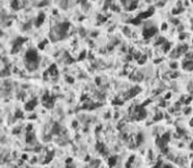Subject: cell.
Returning <instances> with one entry per match:
<instances>
[{"label": "cell", "instance_id": "ba28073f", "mask_svg": "<svg viewBox=\"0 0 193 168\" xmlns=\"http://www.w3.org/2000/svg\"><path fill=\"white\" fill-rule=\"evenodd\" d=\"M170 67H172V68L173 69H174V68H177V63H176V62H175V63H172V64H170Z\"/></svg>", "mask_w": 193, "mask_h": 168}, {"label": "cell", "instance_id": "8992f818", "mask_svg": "<svg viewBox=\"0 0 193 168\" xmlns=\"http://www.w3.org/2000/svg\"><path fill=\"white\" fill-rule=\"evenodd\" d=\"M170 49V43H164V47H163V51L164 52H168Z\"/></svg>", "mask_w": 193, "mask_h": 168}, {"label": "cell", "instance_id": "8fae6325", "mask_svg": "<svg viewBox=\"0 0 193 168\" xmlns=\"http://www.w3.org/2000/svg\"><path fill=\"white\" fill-rule=\"evenodd\" d=\"M192 168H193V162H192Z\"/></svg>", "mask_w": 193, "mask_h": 168}, {"label": "cell", "instance_id": "52a82bcc", "mask_svg": "<svg viewBox=\"0 0 193 168\" xmlns=\"http://www.w3.org/2000/svg\"><path fill=\"white\" fill-rule=\"evenodd\" d=\"M146 59H147V56L143 55L141 59H138V63H139V64H143V63H145V61H146Z\"/></svg>", "mask_w": 193, "mask_h": 168}, {"label": "cell", "instance_id": "3957f363", "mask_svg": "<svg viewBox=\"0 0 193 168\" xmlns=\"http://www.w3.org/2000/svg\"><path fill=\"white\" fill-rule=\"evenodd\" d=\"M35 106H36V99H33V100H31V102L25 104V109H26V111H33Z\"/></svg>", "mask_w": 193, "mask_h": 168}, {"label": "cell", "instance_id": "30bf717a", "mask_svg": "<svg viewBox=\"0 0 193 168\" xmlns=\"http://www.w3.org/2000/svg\"><path fill=\"white\" fill-rule=\"evenodd\" d=\"M191 149H192V150H193V142H192V143H191Z\"/></svg>", "mask_w": 193, "mask_h": 168}, {"label": "cell", "instance_id": "6da1fadb", "mask_svg": "<svg viewBox=\"0 0 193 168\" xmlns=\"http://www.w3.org/2000/svg\"><path fill=\"white\" fill-rule=\"evenodd\" d=\"M156 33H157V27L155 26H147L145 30H143V33L142 35L145 38H150L152 36L155 35Z\"/></svg>", "mask_w": 193, "mask_h": 168}, {"label": "cell", "instance_id": "7a4b0ae2", "mask_svg": "<svg viewBox=\"0 0 193 168\" xmlns=\"http://www.w3.org/2000/svg\"><path fill=\"white\" fill-rule=\"evenodd\" d=\"M152 14H154V8H150L149 10H147V11H145V12H141L140 15H138V18H139V19L148 18V17H150Z\"/></svg>", "mask_w": 193, "mask_h": 168}, {"label": "cell", "instance_id": "9c48e42d", "mask_svg": "<svg viewBox=\"0 0 193 168\" xmlns=\"http://www.w3.org/2000/svg\"><path fill=\"white\" fill-rule=\"evenodd\" d=\"M166 28H167V25H166V24H164V25H163V30H166Z\"/></svg>", "mask_w": 193, "mask_h": 168}, {"label": "cell", "instance_id": "5b68a950", "mask_svg": "<svg viewBox=\"0 0 193 168\" xmlns=\"http://www.w3.org/2000/svg\"><path fill=\"white\" fill-rule=\"evenodd\" d=\"M34 139H35L34 138V134H33V133H28L26 136V142H32Z\"/></svg>", "mask_w": 193, "mask_h": 168}, {"label": "cell", "instance_id": "7c38bea8", "mask_svg": "<svg viewBox=\"0 0 193 168\" xmlns=\"http://www.w3.org/2000/svg\"><path fill=\"white\" fill-rule=\"evenodd\" d=\"M192 41H193V38H192Z\"/></svg>", "mask_w": 193, "mask_h": 168}, {"label": "cell", "instance_id": "277c9868", "mask_svg": "<svg viewBox=\"0 0 193 168\" xmlns=\"http://www.w3.org/2000/svg\"><path fill=\"white\" fill-rule=\"evenodd\" d=\"M108 164H110V166H114L116 164V157H111L108 159Z\"/></svg>", "mask_w": 193, "mask_h": 168}]
</instances>
